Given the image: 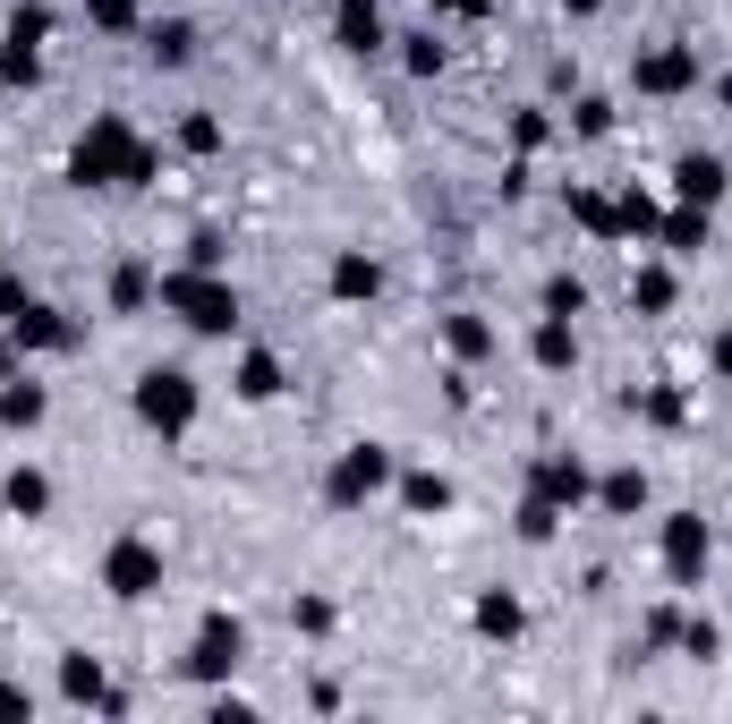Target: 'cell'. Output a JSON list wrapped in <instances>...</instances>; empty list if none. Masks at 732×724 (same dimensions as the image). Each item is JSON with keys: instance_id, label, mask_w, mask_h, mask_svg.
I'll return each instance as SVG.
<instances>
[{"instance_id": "obj_23", "label": "cell", "mask_w": 732, "mask_h": 724, "mask_svg": "<svg viewBox=\"0 0 732 724\" xmlns=\"http://www.w3.org/2000/svg\"><path fill=\"white\" fill-rule=\"evenodd\" d=\"M0 716H34V691H26V682H0Z\"/></svg>"}, {"instance_id": "obj_4", "label": "cell", "mask_w": 732, "mask_h": 724, "mask_svg": "<svg viewBox=\"0 0 732 724\" xmlns=\"http://www.w3.org/2000/svg\"><path fill=\"white\" fill-rule=\"evenodd\" d=\"M162 290H171L179 307H188V325H196V332H230V325H239V298H230V290H214V282H179V273H171Z\"/></svg>"}, {"instance_id": "obj_13", "label": "cell", "mask_w": 732, "mask_h": 724, "mask_svg": "<svg viewBox=\"0 0 732 724\" xmlns=\"http://www.w3.org/2000/svg\"><path fill=\"white\" fill-rule=\"evenodd\" d=\"M0 418H9V427H34V418H43V393H34V384H9V393H0Z\"/></svg>"}, {"instance_id": "obj_8", "label": "cell", "mask_w": 732, "mask_h": 724, "mask_svg": "<svg viewBox=\"0 0 732 724\" xmlns=\"http://www.w3.org/2000/svg\"><path fill=\"white\" fill-rule=\"evenodd\" d=\"M61 691L77 699V707H95V699H111V691H102V665H95V657H61Z\"/></svg>"}, {"instance_id": "obj_18", "label": "cell", "mask_w": 732, "mask_h": 724, "mask_svg": "<svg viewBox=\"0 0 732 724\" xmlns=\"http://www.w3.org/2000/svg\"><path fill=\"white\" fill-rule=\"evenodd\" d=\"M638 77H647V86H681V77H690V61H681V52H656Z\"/></svg>"}, {"instance_id": "obj_3", "label": "cell", "mask_w": 732, "mask_h": 724, "mask_svg": "<svg viewBox=\"0 0 732 724\" xmlns=\"http://www.w3.org/2000/svg\"><path fill=\"white\" fill-rule=\"evenodd\" d=\"M136 409H145V418H154V427H188V409H196V384L188 375H179V366H154V375H145V384H136Z\"/></svg>"}, {"instance_id": "obj_28", "label": "cell", "mask_w": 732, "mask_h": 724, "mask_svg": "<svg viewBox=\"0 0 732 724\" xmlns=\"http://www.w3.org/2000/svg\"><path fill=\"white\" fill-rule=\"evenodd\" d=\"M469 9H478V0H469Z\"/></svg>"}, {"instance_id": "obj_10", "label": "cell", "mask_w": 732, "mask_h": 724, "mask_svg": "<svg viewBox=\"0 0 732 724\" xmlns=\"http://www.w3.org/2000/svg\"><path fill=\"white\" fill-rule=\"evenodd\" d=\"M273 393H282V366H273L264 350H255V359L239 366V401H273Z\"/></svg>"}, {"instance_id": "obj_21", "label": "cell", "mask_w": 732, "mask_h": 724, "mask_svg": "<svg viewBox=\"0 0 732 724\" xmlns=\"http://www.w3.org/2000/svg\"><path fill=\"white\" fill-rule=\"evenodd\" d=\"M631 298H638V307H665V298H673V282H665V273H638V282H631Z\"/></svg>"}, {"instance_id": "obj_5", "label": "cell", "mask_w": 732, "mask_h": 724, "mask_svg": "<svg viewBox=\"0 0 732 724\" xmlns=\"http://www.w3.org/2000/svg\"><path fill=\"white\" fill-rule=\"evenodd\" d=\"M707 546H715V537H707L699 512H673V520H665V571H673V580H699Z\"/></svg>"}, {"instance_id": "obj_26", "label": "cell", "mask_w": 732, "mask_h": 724, "mask_svg": "<svg viewBox=\"0 0 732 724\" xmlns=\"http://www.w3.org/2000/svg\"><path fill=\"white\" fill-rule=\"evenodd\" d=\"M571 9H597V0H571Z\"/></svg>"}, {"instance_id": "obj_11", "label": "cell", "mask_w": 732, "mask_h": 724, "mask_svg": "<svg viewBox=\"0 0 732 724\" xmlns=\"http://www.w3.org/2000/svg\"><path fill=\"white\" fill-rule=\"evenodd\" d=\"M478 630L485 639H511L520 630V596H478Z\"/></svg>"}, {"instance_id": "obj_6", "label": "cell", "mask_w": 732, "mask_h": 724, "mask_svg": "<svg viewBox=\"0 0 732 724\" xmlns=\"http://www.w3.org/2000/svg\"><path fill=\"white\" fill-rule=\"evenodd\" d=\"M383 469H392V461H383L375 443H358L350 461L332 469V503H341V512H350V503H367V494H375V486H383Z\"/></svg>"}, {"instance_id": "obj_25", "label": "cell", "mask_w": 732, "mask_h": 724, "mask_svg": "<svg viewBox=\"0 0 732 724\" xmlns=\"http://www.w3.org/2000/svg\"><path fill=\"white\" fill-rule=\"evenodd\" d=\"M715 366H724V375H732V332H724V341H715Z\"/></svg>"}, {"instance_id": "obj_17", "label": "cell", "mask_w": 732, "mask_h": 724, "mask_svg": "<svg viewBox=\"0 0 732 724\" xmlns=\"http://www.w3.org/2000/svg\"><path fill=\"white\" fill-rule=\"evenodd\" d=\"M188 52H196V34H188V26H154V61H171V68H179Z\"/></svg>"}, {"instance_id": "obj_24", "label": "cell", "mask_w": 732, "mask_h": 724, "mask_svg": "<svg viewBox=\"0 0 732 724\" xmlns=\"http://www.w3.org/2000/svg\"><path fill=\"white\" fill-rule=\"evenodd\" d=\"M95 18L102 26H128V0H95Z\"/></svg>"}, {"instance_id": "obj_9", "label": "cell", "mask_w": 732, "mask_h": 724, "mask_svg": "<svg viewBox=\"0 0 732 724\" xmlns=\"http://www.w3.org/2000/svg\"><path fill=\"white\" fill-rule=\"evenodd\" d=\"M341 43H358V52H375V43H383L375 0H341Z\"/></svg>"}, {"instance_id": "obj_20", "label": "cell", "mask_w": 732, "mask_h": 724, "mask_svg": "<svg viewBox=\"0 0 732 724\" xmlns=\"http://www.w3.org/2000/svg\"><path fill=\"white\" fill-rule=\"evenodd\" d=\"M537 359H545V366H562V359H571V332H562V316L537 332Z\"/></svg>"}, {"instance_id": "obj_12", "label": "cell", "mask_w": 732, "mask_h": 724, "mask_svg": "<svg viewBox=\"0 0 732 724\" xmlns=\"http://www.w3.org/2000/svg\"><path fill=\"white\" fill-rule=\"evenodd\" d=\"M638 503H647V478H638V469H613L605 478V512H638Z\"/></svg>"}, {"instance_id": "obj_22", "label": "cell", "mask_w": 732, "mask_h": 724, "mask_svg": "<svg viewBox=\"0 0 732 724\" xmlns=\"http://www.w3.org/2000/svg\"><path fill=\"white\" fill-rule=\"evenodd\" d=\"M681 639H690V657H715V648H724V630H715V623H690Z\"/></svg>"}, {"instance_id": "obj_15", "label": "cell", "mask_w": 732, "mask_h": 724, "mask_svg": "<svg viewBox=\"0 0 732 724\" xmlns=\"http://www.w3.org/2000/svg\"><path fill=\"white\" fill-rule=\"evenodd\" d=\"M545 494H554V503H579V494H588V469H562V461H554V469H545Z\"/></svg>"}, {"instance_id": "obj_19", "label": "cell", "mask_w": 732, "mask_h": 724, "mask_svg": "<svg viewBox=\"0 0 732 724\" xmlns=\"http://www.w3.org/2000/svg\"><path fill=\"white\" fill-rule=\"evenodd\" d=\"M444 503H451L444 478H409V512H444Z\"/></svg>"}, {"instance_id": "obj_1", "label": "cell", "mask_w": 732, "mask_h": 724, "mask_svg": "<svg viewBox=\"0 0 732 724\" xmlns=\"http://www.w3.org/2000/svg\"><path fill=\"white\" fill-rule=\"evenodd\" d=\"M248 665V630L230 623V614H205V630H196V657H188V673L196 682H222V673H239Z\"/></svg>"}, {"instance_id": "obj_14", "label": "cell", "mask_w": 732, "mask_h": 724, "mask_svg": "<svg viewBox=\"0 0 732 724\" xmlns=\"http://www.w3.org/2000/svg\"><path fill=\"white\" fill-rule=\"evenodd\" d=\"M332 290H341V298H367V290H375V264H367V256H341V264H332Z\"/></svg>"}, {"instance_id": "obj_16", "label": "cell", "mask_w": 732, "mask_h": 724, "mask_svg": "<svg viewBox=\"0 0 732 724\" xmlns=\"http://www.w3.org/2000/svg\"><path fill=\"white\" fill-rule=\"evenodd\" d=\"M9 503H18V512H43V503H52V486H43L34 469H18V478H9Z\"/></svg>"}, {"instance_id": "obj_7", "label": "cell", "mask_w": 732, "mask_h": 724, "mask_svg": "<svg viewBox=\"0 0 732 724\" xmlns=\"http://www.w3.org/2000/svg\"><path fill=\"white\" fill-rule=\"evenodd\" d=\"M673 179H681V205H715L724 197V163H715V154H690Z\"/></svg>"}, {"instance_id": "obj_27", "label": "cell", "mask_w": 732, "mask_h": 724, "mask_svg": "<svg viewBox=\"0 0 732 724\" xmlns=\"http://www.w3.org/2000/svg\"><path fill=\"white\" fill-rule=\"evenodd\" d=\"M724 102H732V86H724Z\"/></svg>"}, {"instance_id": "obj_2", "label": "cell", "mask_w": 732, "mask_h": 724, "mask_svg": "<svg viewBox=\"0 0 732 724\" xmlns=\"http://www.w3.org/2000/svg\"><path fill=\"white\" fill-rule=\"evenodd\" d=\"M102 589L128 596V605H136V596H154L162 589V555H154V546H136V537H120V546L102 555Z\"/></svg>"}]
</instances>
